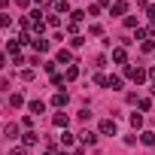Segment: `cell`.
Here are the masks:
<instances>
[{"instance_id": "obj_1", "label": "cell", "mask_w": 155, "mask_h": 155, "mask_svg": "<svg viewBox=\"0 0 155 155\" xmlns=\"http://www.w3.org/2000/svg\"><path fill=\"white\" fill-rule=\"evenodd\" d=\"M125 76H128L131 82H137V85H140V82H146L149 70H143V67H128V64H125Z\"/></svg>"}, {"instance_id": "obj_2", "label": "cell", "mask_w": 155, "mask_h": 155, "mask_svg": "<svg viewBox=\"0 0 155 155\" xmlns=\"http://www.w3.org/2000/svg\"><path fill=\"white\" fill-rule=\"evenodd\" d=\"M101 134H104V137H110V134L116 137V134H119V125H116V119H104V122H101Z\"/></svg>"}, {"instance_id": "obj_3", "label": "cell", "mask_w": 155, "mask_h": 155, "mask_svg": "<svg viewBox=\"0 0 155 155\" xmlns=\"http://www.w3.org/2000/svg\"><path fill=\"white\" fill-rule=\"evenodd\" d=\"M55 61H58V64H67V67H70V64H76L70 49H58V52H55Z\"/></svg>"}, {"instance_id": "obj_4", "label": "cell", "mask_w": 155, "mask_h": 155, "mask_svg": "<svg viewBox=\"0 0 155 155\" xmlns=\"http://www.w3.org/2000/svg\"><path fill=\"white\" fill-rule=\"evenodd\" d=\"M3 134H6V137H12V140H15V137H18V134H21V125H18V122H6V125H3Z\"/></svg>"}, {"instance_id": "obj_5", "label": "cell", "mask_w": 155, "mask_h": 155, "mask_svg": "<svg viewBox=\"0 0 155 155\" xmlns=\"http://www.w3.org/2000/svg\"><path fill=\"white\" fill-rule=\"evenodd\" d=\"M113 61H116V64H128V52H125V46H116V49H113Z\"/></svg>"}, {"instance_id": "obj_6", "label": "cell", "mask_w": 155, "mask_h": 155, "mask_svg": "<svg viewBox=\"0 0 155 155\" xmlns=\"http://www.w3.org/2000/svg\"><path fill=\"white\" fill-rule=\"evenodd\" d=\"M21 143H25V149H31V146H37V143H40V134H34V131H25Z\"/></svg>"}, {"instance_id": "obj_7", "label": "cell", "mask_w": 155, "mask_h": 155, "mask_svg": "<svg viewBox=\"0 0 155 155\" xmlns=\"http://www.w3.org/2000/svg\"><path fill=\"white\" fill-rule=\"evenodd\" d=\"M31 43H34V49H37L40 55H43V52H49V40H46V37H34Z\"/></svg>"}, {"instance_id": "obj_8", "label": "cell", "mask_w": 155, "mask_h": 155, "mask_svg": "<svg viewBox=\"0 0 155 155\" xmlns=\"http://www.w3.org/2000/svg\"><path fill=\"white\" fill-rule=\"evenodd\" d=\"M67 101H70V97H67V91H55V97H52V107H58V110H61V107H67Z\"/></svg>"}, {"instance_id": "obj_9", "label": "cell", "mask_w": 155, "mask_h": 155, "mask_svg": "<svg viewBox=\"0 0 155 155\" xmlns=\"http://www.w3.org/2000/svg\"><path fill=\"white\" fill-rule=\"evenodd\" d=\"M52 125H55V128H64V131H67V125H70V119H67L64 113H55V116H52Z\"/></svg>"}, {"instance_id": "obj_10", "label": "cell", "mask_w": 155, "mask_h": 155, "mask_svg": "<svg viewBox=\"0 0 155 155\" xmlns=\"http://www.w3.org/2000/svg\"><path fill=\"white\" fill-rule=\"evenodd\" d=\"M73 9H70V3H67V0H58V3H55V15H70Z\"/></svg>"}, {"instance_id": "obj_11", "label": "cell", "mask_w": 155, "mask_h": 155, "mask_svg": "<svg viewBox=\"0 0 155 155\" xmlns=\"http://www.w3.org/2000/svg\"><path fill=\"white\" fill-rule=\"evenodd\" d=\"M110 12H113V15H125V12H128V3H125V0H116V3L110 6Z\"/></svg>"}, {"instance_id": "obj_12", "label": "cell", "mask_w": 155, "mask_h": 155, "mask_svg": "<svg viewBox=\"0 0 155 155\" xmlns=\"http://www.w3.org/2000/svg\"><path fill=\"white\" fill-rule=\"evenodd\" d=\"M28 110H31V116H40V113H46V104H43V101H31Z\"/></svg>"}, {"instance_id": "obj_13", "label": "cell", "mask_w": 155, "mask_h": 155, "mask_svg": "<svg viewBox=\"0 0 155 155\" xmlns=\"http://www.w3.org/2000/svg\"><path fill=\"white\" fill-rule=\"evenodd\" d=\"M79 140H82V146H94V143H97V134H91V131H82V134H79Z\"/></svg>"}, {"instance_id": "obj_14", "label": "cell", "mask_w": 155, "mask_h": 155, "mask_svg": "<svg viewBox=\"0 0 155 155\" xmlns=\"http://www.w3.org/2000/svg\"><path fill=\"white\" fill-rule=\"evenodd\" d=\"M76 76H79V67H76V64H70V67L64 70V79H67V82H73Z\"/></svg>"}, {"instance_id": "obj_15", "label": "cell", "mask_w": 155, "mask_h": 155, "mask_svg": "<svg viewBox=\"0 0 155 155\" xmlns=\"http://www.w3.org/2000/svg\"><path fill=\"white\" fill-rule=\"evenodd\" d=\"M140 143H143V146H155V134H152V131H143V134H140Z\"/></svg>"}, {"instance_id": "obj_16", "label": "cell", "mask_w": 155, "mask_h": 155, "mask_svg": "<svg viewBox=\"0 0 155 155\" xmlns=\"http://www.w3.org/2000/svg\"><path fill=\"white\" fill-rule=\"evenodd\" d=\"M85 15H88L85 9H73V12H70V21H76V25H79V21H85Z\"/></svg>"}, {"instance_id": "obj_17", "label": "cell", "mask_w": 155, "mask_h": 155, "mask_svg": "<svg viewBox=\"0 0 155 155\" xmlns=\"http://www.w3.org/2000/svg\"><path fill=\"white\" fill-rule=\"evenodd\" d=\"M21 104H25V97H21L18 91H15V94H9V107H12V110H18Z\"/></svg>"}, {"instance_id": "obj_18", "label": "cell", "mask_w": 155, "mask_h": 155, "mask_svg": "<svg viewBox=\"0 0 155 155\" xmlns=\"http://www.w3.org/2000/svg\"><path fill=\"white\" fill-rule=\"evenodd\" d=\"M94 85H101V88H110V79L104 73H94Z\"/></svg>"}, {"instance_id": "obj_19", "label": "cell", "mask_w": 155, "mask_h": 155, "mask_svg": "<svg viewBox=\"0 0 155 155\" xmlns=\"http://www.w3.org/2000/svg\"><path fill=\"white\" fill-rule=\"evenodd\" d=\"M122 85H125L122 76H110V88H113V91H122Z\"/></svg>"}, {"instance_id": "obj_20", "label": "cell", "mask_w": 155, "mask_h": 155, "mask_svg": "<svg viewBox=\"0 0 155 155\" xmlns=\"http://www.w3.org/2000/svg\"><path fill=\"white\" fill-rule=\"evenodd\" d=\"M0 28H12V15L9 12H0Z\"/></svg>"}, {"instance_id": "obj_21", "label": "cell", "mask_w": 155, "mask_h": 155, "mask_svg": "<svg viewBox=\"0 0 155 155\" xmlns=\"http://www.w3.org/2000/svg\"><path fill=\"white\" fill-rule=\"evenodd\" d=\"M131 125H134V131H140V128H143V116L134 113V116H131Z\"/></svg>"}, {"instance_id": "obj_22", "label": "cell", "mask_w": 155, "mask_h": 155, "mask_svg": "<svg viewBox=\"0 0 155 155\" xmlns=\"http://www.w3.org/2000/svg\"><path fill=\"white\" fill-rule=\"evenodd\" d=\"M67 34H70V37H79V25L70 21V25H67Z\"/></svg>"}, {"instance_id": "obj_23", "label": "cell", "mask_w": 155, "mask_h": 155, "mask_svg": "<svg viewBox=\"0 0 155 155\" xmlns=\"http://www.w3.org/2000/svg\"><path fill=\"white\" fill-rule=\"evenodd\" d=\"M67 79H64V73H52V85H64Z\"/></svg>"}, {"instance_id": "obj_24", "label": "cell", "mask_w": 155, "mask_h": 155, "mask_svg": "<svg viewBox=\"0 0 155 155\" xmlns=\"http://www.w3.org/2000/svg\"><path fill=\"white\" fill-rule=\"evenodd\" d=\"M46 25H49V28H58V25H61V15H49Z\"/></svg>"}, {"instance_id": "obj_25", "label": "cell", "mask_w": 155, "mask_h": 155, "mask_svg": "<svg viewBox=\"0 0 155 155\" xmlns=\"http://www.w3.org/2000/svg\"><path fill=\"white\" fill-rule=\"evenodd\" d=\"M140 49H143V52H155V43H152V40H143Z\"/></svg>"}, {"instance_id": "obj_26", "label": "cell", "mask_w": 155, "mask_h": 155, "mask_svg": "<svg viewBox=\"0 0 155 155\" xmlns=\"http://www.w3.org/2000/svg\"><path fill=\"white\" fill-rule=\"evenodd\" d=\"M137 107H140L143 113H149V107H152V101H149V97H140V104H137Z\"/></svg>"}, {"instance_id": "obj_27", "label": "cell", "mask_w": 155, "mask_h": 155, "mask_svg": "<svg viewBox=\"0 0 155 155\" xmlns=\"http://www.w3.org/2000/svg\"><path fill=\"white\" fill-rule=\"evenodd\" d=\"M82 43H85V37H70V46H73V49H79Z\"/></svg>"}, {"instance_id": "obj_28", "label": "cell", "mask_w": 155, "mask_h": 155, "mask_svg": "<svg viewBox=\"0 0 155 155\" xmlns=\"http://www.w3.org/2000/svg\"><path fill=\"white\" fill-rule=\"evenodd\" d=\"M88 34H94V37H101V34H104V28H101V25H88Z\"/></svg>"}, {"instance_id": "obj_29", "label": "cell", "mask_w": 155, "mask_h": 155, "mask_svg": "<svg viewBox=\"0 0 155 155\" xmlns=\"http://www.w3.org/2000/svg\"><path fill=\"white\" fill-rule=\"evenodd\" d=\"M73 140H76V137H73V134H67V131H64V137H61V143H64V146H73Z\"/></svg>"}, {"instance_id": "obj_30", "label": "cell", "mask_w": 155, "mask_h": 155, "mask_svg": "<svg viewBox=\"0 0 155 155\" xmlns=\"http://www.w3.org/2000/svg\"><path fill=\"white\" fill-rule=\"evenodd\" d=\"M9 155H28V149H25V146H12V149H9Z\"/></svg>"}, {"instance_id": "obj_31", "label": "cell", "mask_w": 155, "mask_h": 155, "mask_svg": "<svg viewBox=\"0 0 155 155\" xmlns=\"http://www.w3.org/2000/svg\"><path fill=\"white\" fill-rule=\"evenodd\" d=\"M18 76H21V79H25V82H31V79H34V70H21Z\"/></svg>"}, {"instance_id": "obj_32", "label": "cell", "mask_w": 155, "mask_h": 155, "mask_svg": "<svg viewBox=\"0 0 155 155\" xmlns=\"http://www.w3.org/2000/svg\"><path fill=\"white\" fill-rule=\"evenodd\" d=\"M55 64H58V61H46V64H43V70H46V73H55Z\"/></svg>"}, {"instance_id": "obj_33", "label": "cell", "mask_w": 155, "mask_h": 155, "mask_svg": "<svg viewBox=\"0 0 155 155\" xmlns=\"http://www.w3.org/2000/svg\"><path fill=\"white\" fill-rule=\"evenodd\" d=\"M18 125H21V128H31V125H34V116H25V119H21Z\"/></svg>"}, {"instance_id": "obj_34", "label": "cell", "mask_w": 155, "mask_h": 155, "mask_svg": "<svg viewBox=\"0 0 155 155\" xmlns=\"http://www.w3.org/2000/svg\"><path fill=\"white\" fill-rule=\"evenodd\" d=\"M146 15H149V18L155 21V3H149V6H146Z\"/></svg>"}, {"instance_id": "obj_35", "label": "cell", "mask_w": 155, "mask_h": 155, "mask_svg": "<svg viewBox=\"0 0 155 155\" xmlns=\"http://www.w3.org/2000/svg\"><path fill=\"white\" fill-rule=\"evenodd\" d=\"M3 67H6V55H3V52H0V70H3Z\"/></svg>"}, {"instance_id": "obj_36", "label": "cell", "mask_w": 155, "mask_h": 155, "mask_svg": "<svg viewBox=\"0 0 155 155\" xmlns=\"http://www.w3.org/2000/svg\"><path fill=\"white\" fill-rule=\"evenodd\" d=\"M31 3V0H15V6H28Z\"/></svg>"}, {"instance_id": "obj_37", "label": "cell", "mask_w": 155, "mask_h": 155, "mask_svg": "<svg viewBox=\"0 0 155 155\" xmlns=\"http://www.w3.org/2000/svg\"><path fill=\"white\" fill-rule=\"evenodd\" d=\"M146 34H149V37H155V25H152V28H149V31H146Z\"/></svg>"}, {"instance_id": "obj_38", "label": "cell", "mask_w": 155, "mask_h": 155, "mask_svg": "<svg viewBox=\"0 0 155 155\" xmlns=\"http://www.w3.org/2000/svg\"><path fill=\"white\" fill-rule=\"evenodd\" d=\"M149 76H152V79H155V67H152V70H149Z\"/></svg>"}, {"instance_id": "obj_39", "label": "cell", "mask_w": 155, "mask_h": 155, "mask_svg": "<svg viewBox=\"0 0 155 155\" xmlns=\"http://www.w3.org/2000/svg\"><path fill=\"white\" fill-rule=\"evenodd\" d=\"M149 91H152V97H155V82H152V88H149Z\"/></svg>"}, {"instance_id": "obj_40", "label": "cell", "mask_w": 155, "mask_h": 155, "mask_svg": "<svg viewBox=\"0 0 155 155\" xmlns=\"http://www.w3.org/2000/svg\"><path fill=\"white\" fill-rule=\"evenodd\" d=\"M34 3H43V0H34Z\"/></svg>"}, {"instance_id": "obj_41", "label": "cell", "mask_w": 155, "mask_h": 155, "mask_svg": "<svg viewBox=\"0 0 155 155\" xmlns=\"http://www.w3.org/2000/svg\"><path fill=\"white\" fill-rule=\"evenodd\" d=\"M0 104H3V97H0Z\"/></svg>"}, {"instance_id": "obj_42", "label": "cell", "mask_w": 155, "mask_h": 155, "mask_svg": "<svg viewBox=\"0 0 155 155\" xmlns=\"http://www.w3.org/2000/svg\"><path fill=\"white\" fill-rule=\"evenodd\" d=\"M55 3H58V0H55Z\"/></svg>"}]
</instances>
